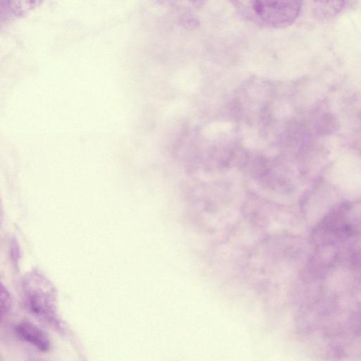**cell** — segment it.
Listing matches in <instances>:
<instances>
[{
    "label": "cell",
    "mask_w": 361,
    "mask_h": 361,
    "mask_svg": "<svg viewBox=\"0 0 361 361\" xmlns=\"http://www.w3.org/2000/svg\"><path fill=\"white\" fill-rule=\"evenodd\" d=\"M0 298L1 317L3 319V317L9 312L11 307V299L9 293L4 286L1 287Z\"/></svg>",
    "instance_id": "277c9868"
},
{
    "label": "cell",
    "mask_w": 361,
    "mask_h": 361,
    "mask_svg": "<svg viewBox=\"0 0 361 361\" xmlns=\"http://www.w3.org/2000/svg\"><path fill=\"white\" fill-rule=\"evenodd\" d=\"M239 14L245 19L270 28H284L293 24L302 9L300 1H235Z\"/></svg>",
    "instance_id": "7a4b0ae2"
},
{
    "label": "cell",
    "mask_w": 361,
    "mask_h": 361,
    "mask_svg": "<svg viewBox=\"0 0 361 361\" xmlns=\"http://www.w3.org/2000/svg\"><path fill=\"white\" fill-rule=\"evenodd\" d=\"M22 295L31 314L57 329L61 328L56 290L46 277L37 272L27 274L22 281Z\"/></svg>",
    "instance_id": "6da1fadb"
},
{
    "label": "cell",
    "mask_w": 361,
    "mask_h": 361,
    "mask_svg": "<svg viewBox=\"0 0 361 361\" xmlns=\"http://www.w3.org/2000/svg\"><path fill=\"white\" fill-rule=\"evenodd\" d=\"M16 335L22 341L35 346L42 352L50 350L51 342L48 335L39 326L29 321H21L15 326Z\"/></svg>",
    "instance_id": "3957f363"
}]
</instances>
